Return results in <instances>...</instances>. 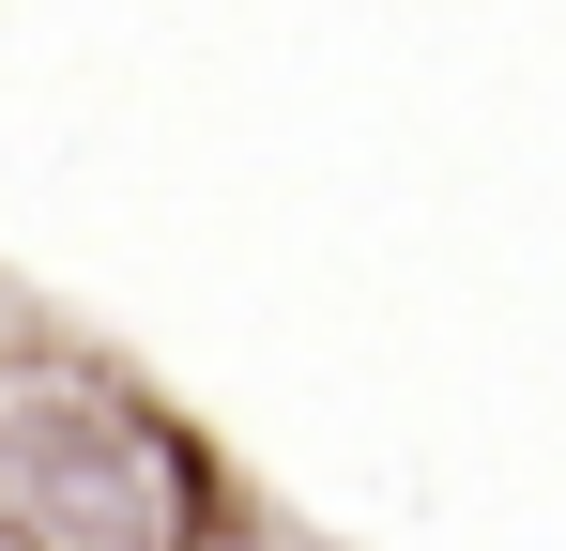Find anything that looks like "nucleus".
I'll return each mask as SVG.
<instances>
[{
  "label": "nucleus",
  "mask_w": 566,
  "mask_h": 551,
  "mask_svg": "<svg viewBox=\"0 0 566 551\" xmlns=\"http://www.w3.org/2000/svg\"><path fill=\"white\" fill-rule=\"evenodd\" d=\"M245 490L93 337H0V551H245Z\"/></svg>",
  "instance_id": "1"
}]
</instances>
